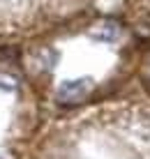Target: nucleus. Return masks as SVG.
<instances>
[{
	"instance_id": "1",
	"label": "nucleus",
	"mask_w": 150,
	"mask_h": 159,
	"mask_svg": "<svg viewBox=\"0 0 150 159\" xmlns=\"http://www.w3.org/2000/svg\"><path fill=\"white\" fill-rule=\"evenodd\" d=\"M86 88H88V81H83V79L65 81V83L60 85L58 95H60V99H76V97H81L83 92H86Z\"/></svg>"
},
{
	"instance_id": "2",
	"label": "nucleus",
	"mask_w": 150,
	"mask_h": 159,
	"mask_svg": "<svg viewBox=\"0 0 150 159\" xmlns=\"http://www.w3.org/2000/svg\"><path fill=\"white\" fill-rule=\"evenodd\" d=\"M0 88H2V90H9V88H14L12 79H9V76H0Z\"/></svg>"
},
{
	"instance_id": "3",
	"label": "nucleus",
	"mask_w": 150,
	"mask_h": 159,
	"mask_svg": "<svg viewBox=\"0 0 150 159\" xmlns=\"http://www.w3.org/2000/svg\"><path fill=\"white\" fill-rule=\"evenodd\" d=\"M0 159H2V157H0Z\"/></svg>"
}]
</instances>
